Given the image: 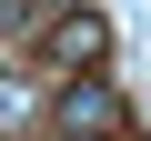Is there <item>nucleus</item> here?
Returning a JSON list of instances; mask_svg holds the SVG:
<instances>
[{
  "mask_svg": "<svg viewBox=\"0 0 151 141\" xmlns=\"http://www.w3.org/2000/svg\"><path fill=\"white\" fill-rule=\"evenodd\" d=\"M0 121H20V91H0Z\"/></svg>",
  "mask_w": 151,
  "mask_h": 141,
  "instance_id": "3",
  "label": "nucleus"
},
{
  "mask_svg": "<svg viewBox=\"0 0 151 141\" xmlns=\"http://www.w3.org/2000/svg\"><path fill=\"white\" fill-rule=\"evenodd\" d=\"M60 141H81V131H60Z\"/></svg>",
  "mask_w": 151,
  "mask_h": 141,
  "instance_id": "4",
  "label": "nucleus"
},
{
  "mask_svg": "<svg viewBox=\"0 0 151 141\" xmlns=\"http://www.w3.org/2000/svg\"><path fill=\"white\" fill-rule=\"evenodd\" d=\"M50 121H60V131H81V141H121L131 101H121V81H111V60H101V70H60Z\"/></svg>",
  "mask_w": 151,
  "mask_h": 141,
  "instance_id": "1",
  "label": "nucleus"
},
{
  "mask_svg": "<svg viewBox=\"0 0 151 141\" xmlns=\"http://www.w3.org/2000/svg\"><path fill=\"white\" fill-rule=\"evenodd\" d=\"M40 60L50 70H101L111 60V10H60L50 40H40Z\"/></svg>",
  "mask_w": 151,
  "mask_h": 141,
  "instance_id": "2",
  "label": "nucleus"
}]
</instances>
